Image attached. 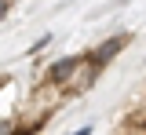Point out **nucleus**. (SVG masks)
Instances as JSON below:
<instances>
[{
  "instance_id": "nucleus-1",
  "label": "nucleus",
  "mask_w": 146,
  "mask_h": 135,
  "mask_svg": "<svg viewBox=\"0 0 146 135\" xmlns=\"http://www.w3.org/2000/svg\"><path fill=\"white\" fill-rule=\"evenodd\" d=\"M84 62H88V55H62L58 62H51V66L44 69V84H48V88H58V91H66L70 80L80 73Z\"/></svg>"
},
{
  "instance_id": "nucleus-2",
  "label": "nucleus",
  "mask_w": 146,
  "mask_h": 135,
  "mask_svg": "<svg viewBox=\"0 0 146 135\" xmlns=\"http://www.w3.org/2000/svg\"><path fill=\"white\" fill-rule=\"evenodd\" d=\"M128 44H131V37H128V33H113V37H106L99 48H91V51H88V62H95V66H102V69H106V66L121 55V51H124Z\"/></svg>"
},
{
  "instance_id": "nucleus-3",
  "label": "nucleus",
  "mask_w": 146,
  "mask_h": 135,
  "mask_svg": "<svg viewBox=\"0 0 146 135\" xmlns=\"http://www.w3.org/2000/svg\"><path fill=\"white\" fill-rule=\"evenodd\" d=\"M99 73H102V66H95V62H84L80 66V73L70 80V88H66V95H80V91H88L91 84L99 80Z\"/></svg>"
},
{
  "instance_id": "nucleus-4",
  "label": "nucleus",
  "mask_w": 146,
  "mask_h": 135,
  "mask_svg": "<svg viewBox=\"0 0 146 135\" xmlns=\"http://www.w3.org/2000/svg\"><path fill=\"white\" fill-rule=\"evenodd\" d=\"M48 120H51V113H48V110H40L33 120H22L18 128H11V132H4V135H36L40 128H44V124H48Z\"/></svg>"
},
{
  "instance_id": "nucleus-5",
  "label": "nucleus",
  "mask_w": 146,
  "mask_h": 135,
  "mask_svg": "<svg viewBox=\"0 0 146 135\" xmlns=\"http://www.w3.org/2000/svg\"><path fill=\"white\" fill-rule=\"evenodd\" d=\"M48 44H51V33H44V37H36L33 44H29V48H26V55H36V51H44V48H48Z\"/></svg>"
},
{
  "instance_id": "nucleus-6",
  "label": "nucleus",
  "mask_w": 146,
  "mask_h": 135,
  "mask_svg": "<svg viewBox=\"0 0 146 135\" xmlns=\"http://www.w3.org/2000/svg\"><path fill=\"white\" fill-rule=\"evenodd\" d=\"M70 135H91V124H84V128H77V132H70Z\"/></svg>"
}]
</instances>
